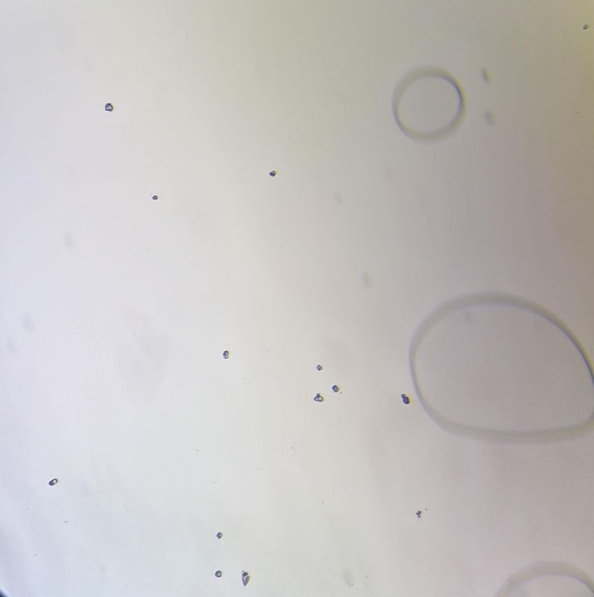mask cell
<instances>
[{"instance_id": "6da1fadb", "label": "cell", "mask_w": 594, "mask_h": 597, "mask_svg": "<svg viewBox=\"0 0 594 597\" xmlns=\"http://www.w3.org/2000/svg\"><path fill=\"white\" fill-rule=\"evenodd\" d=\"M486 318L484 301L441 311L419 333L411 364L419 397L443 427L495 441L574 436L593 420L583 350L560 323L530 308L527 318Z\"/></svg>"}, {"instance_id": "7a4b0ae2", "label": "cell", "mask_w": 594, "mask_h": 597, "mask_svg": "<svg viewBox=\"0 0 594 597\" xmlns=\"http://www.w3.org/2000/svg\"><path fill=\"white\" fill-rule=\"evenodd\" d=\"M392 109L401 131L419 142L441 140L459 127L464 100L458 83L448 74L423 67L408 72L397 84Z\"/></svg>"}, {"instance_id": "3957f363", "label": "cell", "mask_w": 594, "mask_h": 597, "mask_svg": "<svg viewBox=\"0 0 594 597\" xmlns=\"http://www.w3.org/2000/svg\"><path fill=\"white\" fill-rule=\"evenodd\" d=\"M105 110L108 111H111L113 110V106L111 105V104H110V103L106 104Z\"/></svg>"}]
</instances>
